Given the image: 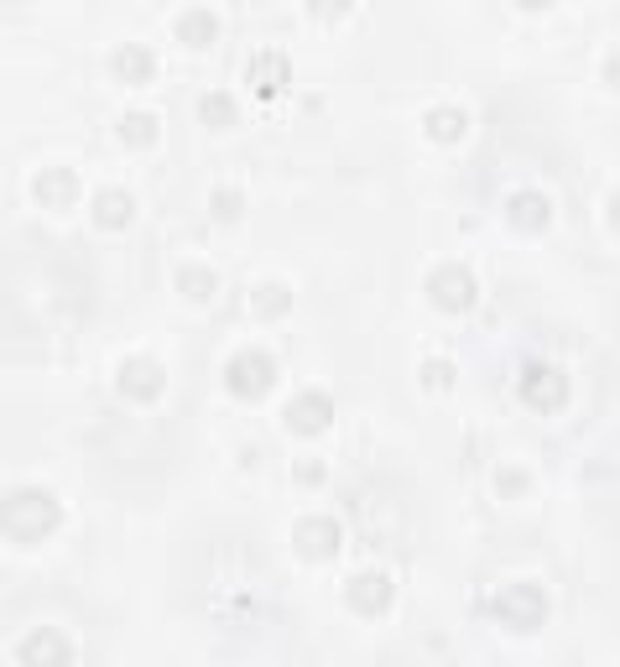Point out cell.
I'll use <instances>...</instances> for the list:
<instances>
[{
  "instance_id": "cell-3",
  "label": "cell",
  "mask_w": 620,
  "mask_h": 667,
  "mask_svg": "<svg viewBox=\"0 0 620 667\" xmlns=\"http://www.w3.org/2000/svg\"><path fill=\"white\" fill-rule=\"evenodd\" d=\"M490 610H496V620L511 626V631H537V626L548 620V595H542L537 584H506V589L490 599Z\"/></svg>"
},
{
  "instance_id": "cell-11",
  "label": "cell",
  "mask_w": 620,
  "mask_h": 667,
  "mask_svg": "<svg viewBox=\"0 0 620 667\" xmlns=\"http://www.w3.org/2000/svg\"><path fill=\"white\" fill-rule=\"evenodd\" d=\"M32 199L42 209H69L73 199H79V178H73V168H42L32 178Z\"/></svg>"
},
{
  "instance_id": "cell-1",
  "label": "cell",
  "mask_w": 620,
  "mask_h": 667,
  "mask_svg": "<svg viewBox=\"0 0 620 667\" xmlns=\"http://www.w3.org/2000/svg\"><path fill=\"white\" fill-rule=\"evenodd\" d=\"M63 527V501L42 491V485H17V491H6L0 496V532L21 543V548H32L42 537Z\"/></svg>"
},
{
  "instance_id": "cell-4",
  "label": "cell",
  "mask_w": 620,
  "mask_h": 667,
  "mask_svg": "<svg viewBox=\"0 0 620 667\" xmlns=\"http://www.w3.org/2000/svg\"><path fill=\"white\" fill-rule=\"evenodd\" d=\"M428 297L444 313H469L475 297H480V287H475V276H469L459 261H448V266H438V272L428 276Z\"/></svg>"
},
{
  "instance_id": "cell-15",
  "label": "cell",
  "mask_w": 620,
  "mask_h": 667,
  "mask_svg": "<svg viewBox=\"0 0 620 667\" xmlns=\"http://www.w3.org/2000/svg\"><path fill=\"white\" fill-rule=\"evenodd\" d=\"M177 42L183 48H193V52H204V48H214V37H220V17L214 11H204V6H193V11H183L177 17Z\"/></svg>"
},
{
  "instance_id": "cell-18",
  "label": "cell",
  "mask_w": 620,
  "mask_h": 667,
  "mask_svg": "<svg viewBox=\"0 0 620 667\" xmlns=\"http://www.w3.org/2000/svg\"><path fill=\"white\" fill-rule=\"evenodd\" d=\"M115 131H121L125 146H152V141L162 137V120H156L152 110H131V115H121Z\"/></svg>"
},
{
  "instance_id": "cell-2",
  "label": "cell",
  "mask_w": 620,
  "mask_h": 667,
  "mask_svg": "<svg viewBox=\"0 0 620 667\" xmlns=\"http://www.w3.org/2000/svg\"><path fill=\"white\" fill-rule=\"evenodd\" d=\"M224 386H230V396H241V402H261V396L276 386V360L266 355V350H241V355H230Z\"/></svg>"
},
{
  "instance_id": "cell-17",
  "label": "cell",
  "mask_w": 620,
  "mask_h": 667,
  "mask_svg": "<svg viewBox=\"0 0 620 667\" xmlns=\"http://www.w3.org/2000/svg\"><path fill=\"white\" fill-rule=\"evenodd\" d=\"M423 131H428L433 141H465V131H469V115L459 110V104H438V110H428V120H423Z\"/></svg>"
},
{
  "instance_id": "cell-20",
  "label": "cell",
  "mask_w": 620,
  "mask_h": 667,
  "mask_svg": "<svg viewBox=\"0 0 620 667\" xmlns=\"http://www.w3.org/2000/svg\"><path fill=\"white\" fill-rule=\"evenodd\" d=\"M251 309H256L261 319H282V313L293 309V292L282 287V282H261V287L251 292Z\"/></svg>"
},
{
  "instance_id": "cell-19",
  "label": "cell",
  "mask_w": 620,
  "mask_h": 667,
  "mask_svg": "<svg viewBox=\"0 0 620 667\" xmlns=\"http://www.w3.org/2000/svg\"><path fill=\"white\" fill-rule=\"evenodd\" d=\"M177 292H183L189 303H214V292H220V276L209 272V266H183V272H177Z\"/></svg>"
},
{
  "instance_id": "cell-12",
  "label": "cell",
  "mask_w": 620,
  "mask_h": 667,
  "mask_svg": "<svg viewBox=\"0 0 620 667\" xmlns=\"http://www.w3.org/2000/svg\"><path fill=\"white\" fill-rule=\"evenodd\" d=\"M506 220L517 224V230H527V235H537V230H548V220H552V199H548V193H537V189L511 193Z\"/></svg>"
},
{
  "instance_id": "cell-21",
  "label": "cell",
  "mask_w": 620,
  "mask_h": 667,
  "mask_svg": "<svg viewBox=\"0 0 620 667\" xmlns=\"http://www.w3.org/2000/svg\"><path fill=\"white\" fill-rule=\"evenodd\" d=\"M199 120H204V125H214V131L235 125V100H230L224 89H209L204 100H199Z\"/></svg>"
},
{
  "instance_id": "cell-16",
  "label": "cell",
  "mask_w": 620,
  "mask_h": 667,
  "mask_svg": "<svg viewBox=\"0 0 620 667\" xmlns=\"http://www.w3.org/2000/svg\"><path fill=\"white\" fill-rule=\"evenodd\" d=\"M136 220V199L125 189H100L94 193V224L100 230H125V224Z\"/></svg>"
},
{
  "instance_id": "cell-24",
  "label": "cell",
  "mask_w": 620,
  "mask_h": 667,
  "mask_svg": "<svg viewBox=\"0 0 620 667\" xmlns=\"http://www.w3.org/2000/svg\"><path fill=\"white\" fill-rule=\"evenodd\" d=\"M241 193L235 189H214V214H220V220H235V214H241Z\"/></svg>"
},
{
  "instance_id": "cell-23",
  "label": "cell",
  "mask_w": 620,
  "mask_h": 667,
  "mask_svg": "<svg viewBox=\"0 0 620 667\" xmlns=\"http://www.w3.org/2000/svg\"><path fill=\"white\" fill-rule=\"evenodd\" d=\"M349 6H355V0H308V11L318 21H339V17H349Z\"/></svg>"
},
{
  "instance_id": "cell-10",
  "label": "cell",
  "mask_w": 620,
  "mask_h": 667,
  "mask_svg": "<svg viewBox=\"0 0 620 667\" xmlns=\"http://www.w3.org/2000/svg\"><path fill=\"white\" fill-rule=\"evenodd\" d=\"M392 595H397V589H392L386 574H355L345 589V599L360 610V616H386V610H392Z\"/></svg>"
},
{
  "instance_id": "cell-7",
  "label": "cell",
  "mask_w": 620,
  "mask_h": 667,
  "mask_svg": "<svg viewBox=\"0 0 620 667\" xmlns=\"http://www.w3.org/2000/svg\"><path fill=\"white\" fill-rule=\"evenodd\" d=\"M115 386H121V396H131V402H156V396L167 392V371L146 355H131L115 365Z\"/></svg>"
},
{
  "instance_id": "cell-22",
  "label": "cell",
  "mask_w": 620,
  "mask_h": 667,
  "mask_svg": "<svg viewBox=\"0 0 620 667\" xmlns=\"http://www.w3.org/2000/svg\"><path fill=\"white\" fill-rule=\"evenodd\" d=\"M423 381H428L433 392H448V386H454V365H444V360H428V365H423Z\"/></svg>"
},
{
  "instance_id": "cell-5",
  "label": "cell",
  "mask_w": 620,
  "mask_h": 667,
  "mask_svg": "<svg viewBox=\"0 0 620 667\" xmlns=\"http://www.w3.org/2000/svg\"><path fill=\"white\" fill-rule=\"evenodd\" d=\"M293 548L303 553V558H313V564L339 558V548H345V527H339L334 516H303V522L293 527Z\"/></svg>"
},
{
  "instance_id": "cell-8",
  "label": "cell",
  "mask_w": 620,
  "mask_h": 667,
  "mask_svg": "<svg viewBox=\"0 0 620 667\" xmlns=\"http://www.w3.org/2000/svg\"><path fill=\"white\" fill-rule=\"evenodd\" d=\"M245 84L256 89L261 100H276L282 89L293 84V63H287V52L282 48H261L251 63H245Z\"/></svg>"
},
{
  "instance_id": "cell-6",
  "label": "cell",
  "mask_w": 620,
  "mask_h": 667,
  "mask_svg": "<svg viewBox=\"0 0 620 667\" xmlns=\"http://www.w3.org/2000/svg\"><path fill=\"white\" fill-rule=\"evenodd\" d=\"M521 402L532 412H558L569 402V376L558 365H527L521 371Z\"/></svg>"
},
{
  "instance_id": "cell-9",
  "label": "cell",
  "mask_w": 620,
  "mask_h": 667,
  "mask_svg": "<svg viewBox=\"0 0 620 667\" xmlns=\"http://www.w3.org/2000/svg\"><path fill=\"white\" fill-rule=\"evenodd\" d=\"M282 423H287L297 438H318V433H328V423H334V402H328L324 392H303L287 402Z\"/></svg>"
},
{
  "instance_id": "cell-13",
  "label": "cell",
  "mask_w": 620,
  "mask_h": 667,
  "mask_svg": "<svg viewBox=\"0 0 620 667\" xmlns=\"http://www.w3.org/2000/svg\"><path fill=\"white\" fill-rule=\"evenodd\" d=\"M17 657H21V663L63 667V663H73V647H69V641H63V636H58V631H48V626H42V631H32V636H27V641H21V647H17Z\"/></svg>"
},
{
  "instance_id": "cell-14",
  "label": "cell",
  "mask_w": 620,
  "mask_h": 667,
  "mask_svg": "<svg viewBox=\"0 0 620 667\" xmlns=\"http://www.w3.org/2000/svg\"><path fill=\"white\" fill-rule=\"evenodd\" d=\"M110 73L121 79V84H152V73H156V58L141 42H125V48L110 52Z\"/></svg>"
},
{
  "instance_id": "cell-25",
  "label": "cell",
  "mask_w": 620,
  "mask_h": 667,
  "mask_svg": "<svg viewBox=\"0 0 620 667\" xmlns=\"http://www.w3.org/2000/svg\"><path fill=\"white\" fill-rule=\"evenodd\" d=\"M521 11H542V6H552V0H517Z\"/></svg>"
}]
</instances>
